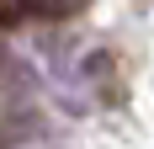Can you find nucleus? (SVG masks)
Segmentation results:
<instances>
[{
  "instance_id": "f257e3e1",
  "label": "nucleus",
  "mask_w": 154,
  "mask_h": 149,
  "mask_svg": "<svg viewBox=\"0 0 154 149\" xmlns=\"http://www.w3.org/2000/svg\"><path fill=\"white\" fill-rule=\"evenodd\" d=\"M85 0H5L0 5V27H21V21H59L75 16Z\"/></svg>"
}]
</instances>
